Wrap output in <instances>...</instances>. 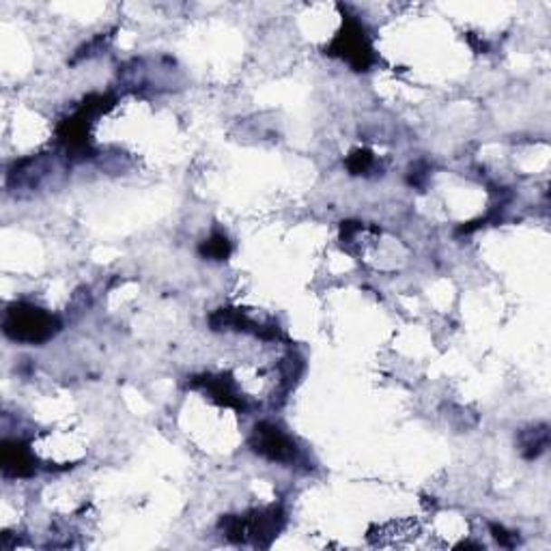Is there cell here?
Masks as SVG:
<instances>
[{"instance_id": "cell-1", "label": "cell", "mask_w": 551, "mask_h": 551, "mask_svg": "<svg viewBox=\"0 0 551 551\" xmlns=\"http://www.w3.org/2000/svg\"><path fill=\"white\" fill-rule=\"evenodd\" d=\"M285 526V513L280 507L250 510L248 515L222 517L220 530L233 543H252L255 547H269Z\"/></svg>"}, {"instance_id": "cell-2", "label": "cell", "mask_w": 551, "mask_h": 551, "mask_svg": "<svg viewBox=\"0 0 551 551\" xmlns=\"http://www.w3.org/2000/svg\"><path fill=\"white\" fill-rule=\"evenodd\" d=\"M3 330L15 343L42 344L61 330V321L33 304H14L5 314Z\"/></svg>"}, {"instance_id": "cell-3", "label": "cell", "mask_w": 551, "mask_h": 551, "mask_svg": "<svg viewBox=\"0 0 551 551\" xmlns=\"http://www.w3.org/2000/svg\"><path fill=\"white\" fill-rule=\"evenodd\" d=\"M325 54L347 61L355 72H366L375 61L369 33L355 15L344 14L343 28L338 31L334 42L325 48Z\"/></svg>"}, {"instance_id": "cell-4", "label": "cell", "mask_w": 551, "mask_h": 551, "mask_svg": "<svg viewBox=\"0 0 551 551\" xmlns=\"http://www.w3.org/2000/svg\"><path fill=\"white\" fill-rule=\"evenodd\" d=\"M250 448L258 457L267 459V461L274 463L291 465L297 461V457H300V448L295 446V441L272 422L256 424L255 430H252Z\"/></svg>"}, {"instance_id": "cell-5", "label": "cell", "mask_w": 551, "mask_h": 551, "mask_svg": "<svg viewBox=\"0 0 551 551\" xmlns=\"http://www.w3.org/2000/svg\"><path fill=\"white\" fill-rule=\"evenodd\" d=\"M0 465L5 476L14 478H26L34 472V459L26 444L17 440H5L0 446Z\"/></svg>"}, {"instance_id": "cell-6", "label": "cell", "mask_w": 551, "mask_h": 551, "mask_svg": "<svg viewBox=\"0 0 551 551\" xmlns=\"http://www.w3.org/2000/svg\"><path fill=\"white\" fill-rule=\"evenodd\" d=\"M192 386L203 388L207 396H211V399L218 401V403L224 407H235V410L246 411L244 399L237 394V390H235L233 382L228 377H211V375L194 377Z\"/></svg>"}, {"instance_id": "cell-7", "label": "cell", "mask_w": 551, "mask_h": 551, "mask_svg": "<svg viewBox=\"0 0 551 551\" xmlns=\"http://www.w3.org/2000/svg\"><path fill=\"white\" fill-rule=\"evenodd\" d=\"M547 444H549L547 427H536V429L524 430L519 438L521 455H524L526 459H536L541 452H545Z\"/></svg>"}, {"instance_id": "cell-8", "label": "cell", "mask_w": 551, "mask_h": 551, "mask_svg": "<svg viewBox=\"0 0 551 551\" xmlns=\"http://www.w3.org/2000/svg\"><path fill=\"white\" fill-rule=\"evenodd\" d=\"M200 256L211 258V261H224V258H228L231 255V241L224 233H214L209 239H205L203 244H200Z\"/></svg>"}, {"instance_id": "cell-9", "label": "cell", "mask_w": 551, "mask_h": 551, "mask_svg": "<svg viewBox=\"0 0 551 551\" xmlns=\"http://www.w3.org/2000/svg\"><path fill=\"white\" fill-rule=\"evenodd\" d=\"M372 166H375V155L369 149H355L347 158V169L352 175H369Z\"/></svg>"}, {"instance_id": "cell-10", "label": "cell", "mask_w": 551, "mask_h": 551, "mask_svg": "<svg viewBox=\"0 0 551 551\" xmlns=\"http://www.w3.org/2000/svg\"><path fill=\"white\" fill-rule=\"evenodd\" d=\"M491 532L499 545H504V547H515L517 534L507 532L502 526H498V524H491Z\"/></svg>"}, {"instance_id": "cell-11", "label": "cell", "mask_w": 551, "mask_h": 551, "mask_svg": "<svg viewBox=\"0 0 551 551\" xmlns=\"http://www.w3.org/2000/svg\"><path fill=\"white\" fill-rule=\"evenodd\" d=\"M424 181H427V166L424 164H416L410 172V183L416 188H422Z\"/></svg>"}]
</instances>
